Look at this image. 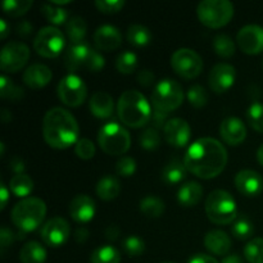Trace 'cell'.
Instances as JSON below:
<instances>
[{"mask_svg": "<svg viewBox=\"0 0 263 263\" xmlns=\"http://www.w3.org/2000/svg\"><path fill=\"white\" fill-rule=\"evenodd\" d=\"M184 163L187 172L199 179H213L225 170L228 164V152L216 139H198L186 151Z\"/></svg>", "mask_w": 263, "mask_h": 263, "instance_id": "cell-1", "label": "cell"}, {"mask_svg": "<svg viewBox=\"0 0 263 263\" xmlns=\"http://www.w3.org/2000/svg\"><path fill=\"white\" fill-rule=\"evenodd\" d=\"M43 134L48 145L55 149H67L80 140V128L76 118L61 107L51 108L45 113Z\"/></svg>", "mask_w": 263, "mask_h": 263, "instance_id": "cell-2", "label": "cell"}, {"mask_svg": "<svg viewBox=\"0 0 263 263\" xmlns=\"http://www.w3.org/2000/svg\"><path fill=\"white\" fill-rule=\"evenodd\" d=\"M152 112L146 98L138 90H127L118 99V118L127 127L140 128L145 126L151 122Z\"/></svg>", "mask_w": 263, "mask_h": 263, "instance_id": "cell-3", "label": "cell"}, {"mask_svg": "<svg viewBox=\"0 0 263 263\" xmlns=\"http://www.w3.org/2000/svg\"><path fill=\"white\" fill-rule=\"evenodd\" d=\"M46 216V204L43 199L28 197L18 202L12 210V222L23 233L36 230Z\"/></svg>", "mask_w": 263, "mask_h": 263, "instance_id": "cell-4", "label": "cell"}, {"mask_svg": "<svg viewBox=\"0 0 263 263\" xmlns=\"http://www.w3.org/2000/svg\"><path fill=\"white\" fill-rule=\"evenodd\" d=\"M205 213L216 225H229L238 218V205L233 195L226 190H213L205 199Z\"/></svg>", "mask_w": 263, "mask_h": 263, "instance_id": "cell-5", "label": "cell"}, {"mask_svg": "<svg viewBox=\"0 0 263 263\" xmlns=\"http://www.w3.org/2000/svg\"><path fill=\"white\" fill-rule=\"evenodd\" d=\"M98 143L108 156H122L130 149V133L117 122H108L100 127Z\"/></svg>", "mask_w": 263, "mask_h": 263, "instance_id": "cell-6", "label": "cell"}, {"mask_svg": "<svg viewBox=\"0 0 263 263\" xmlns=\"http://www.w3.org/2000/svg\"><path fill=\"white\" fill-rule=\"evenodd\" d=\"M200 22L210 28H221L234 17V5L229 0H203L197 8Z\"/></svg>", "mask_w": 263, "mask_h": 263, "instance_id": "cell-7", "label": "cell"}, {"mask_svg": "<svg viewBox=\"0 0 263 263\" xmlns=\"http://www.w3.org/2000/svg\"><path fill=\"white\" fill-rule=\"evenodd\" d=\"M184 102V90L179 82L174 80H162L154 86L152 94L153 109L168 113L177 109Z\"/></svg>", "mask_w": 263, "mask_h": 263, "instance_id": "cell-8", "label": "cell"}, {"mask_svg": "<svg viewBox=\"0 0 263 263\" xmlns=\"http://www.w3.org/2000/svg\"><path fill=\"white\" fill-rule=\"evenodd\" d=\"M66 39L63 32L54 26L41 28L33 39V49L44 58H55L63 51Z\"/></svg>", "mask_w": 263, "mask_h": 263, "instance_id": "cell-9", "label": "cell"}, {"mask_svg": "<svg viewBox=\"0 0 263 263\" xmlns=\"http://www.w3.org/2000/svg\"><path fill=\"white\" fill-rule=\"evenodd\" d=\"M57 92H58V98L64 105L76 108L84 104V102L86 100L87 87L81 77L69 73L59 81Z\"/></svg>", "mask_w": 263, "mask_h": 263, "instance_id": "cell-10", "label": "cell"}, {"mask_svg": "<svg viewBox=\"0 0 263 263\" xmlns=\"http://www.w3.org/2000/svg\"><path fill=\"white\" fill-rule=\"evenodd\" d=\"M174 71L182 79L192 80L200 74L203 69V59L197 51L187 48L177 49L171 57Z\"/></svg>", "mask_w": 263, "mask_h": 263, "instance_id": "cell-11", "label": "cell"}, {"mask_svg": "<svg viewBox=\"0 0 263 263\" xmlns=\"http://www.w3.org/2000/svg\"><path fill=\"white\" fill-rule=\"evenodd\" d=\"M30 59V48L21 41L5 44L0 54V68L7 73H15L26 66Z\"/></svg>", "mask_w": 263, "mask_h": 263, "instance_id": "cell-12", "label": "cell"}, {"mask_svg": "<svg viewBox=\"0 0 263 263\" xmlns=\"http://www.w3.org/2000/svg\"><path fill=\"white\" fill-rule=\"evenodd\" d=\"M40 235L46 246L51 248H59L69 239L71 226L66 218L53 217L44 223Z\"/></svg>", "mask_w": 263, "mask_h": 263, "instance_id": "cell-13", "label": "cell"}, {"mask_svg": "<svg viewBox=\"0 0 263 263\" xmlns=\"http://www.w3.org/2000/svg\"><path fill=\"white\" fill-rule=\"evenodd\" d=\"M236 43L243 53L256 55L263 51V27L258 25H247L240 28Z\"/></svg>", "mask_w": 263, "mask_h": 263, "instance_id": "cell-14", "label": "cell"}, {"mask_svg": "<svg viewBox=\"0 0 263 263\" xmlns=\"http://www.w3.org/2000/svg\"><path fill=\"white\" fill-rule=\"evenodd\" d=\"M236 69L229 63H218L213 66L208 76V84L216 94H223L234 85Z\"/></svg>", "mask_w": 263, "mask_h": 263, "instance_id": "cell-15", "label": "cell"}, {"mask_svg": "<svg viewBox=\"0 0 263 263\" xmlns=\"http://www.w3.org/2000/svg\"><path fill=\"white\" fill-rule=\"evenodd\" d=\"M163 130L166 141L175 148H182L186 145L192 136L189 123L182 118H171Z\"/></svg>", "mask_w": 263, "mask_h": 263, "instance_id": "cell-16", "label": "cell"}, {"mask_svg": "<svg viewBox=\"0 0 263 263\" xmlns=\"http://www.w3.org/2000/svg\"><path fill=\"white\" fill-rule=\"evenodd\" d=\"M235 186L246 197H257L263 190V177L253 170H241L236 174Z\"/></svg>", "mask_w": 263, "mask_h": 263, "instance_id": "cell-17", "label": "cell"}, {"mask_svg": "<svg viewBox=\"0 0 263 263\" xmlns=\"http://www.w3.org/2000/svg\"><path fill=\"white\" fill-rule=\"evenodd\" d=\"M91 53L92 48H90L89 44H71L64 55V64L67 69L69 72H76L81 68L87 69Z\"/></svg>", "mask_w": 263, "mask_h": 263, "instance_id": "cell-18", "label": "cell"}, {"mask_svg": "<svg viewBox=\"0 0 263 263\" xmlns=\"http://www.w3.org/2000/svg\"><path fill=\"white\" fill-rule=\"evenodd\" d=\"M220 135L229 145H240L247 138L246 123L238 117H228L221 122Z\"/></svg>", "mask_w": 263, "mask_h": 263, "instance_id": "cell-19", "label": "cell"}, {"mask_svg": "<svg viewBox=\"0 0 263 263\" xmlns=\"http://www.w3.org/2000/svg\"><path fill=\"white\" fill-rule=\"evenodd\" d=\"M94 44L99 50L112 51L122 44V33L112 25H103L94 33Z\"/></svg>", "mask_w": 263, "mask_h": 263, "instance_id": "cell-20", "label": "cell"}, {"mask_svg": "<svg viewBox=\"0 0 263 263\" xmlns=\"http://www.w3.org/2000/svg\"><path fill=\"white\" fill-rule=\"evenodd\" d=\"M69 216L79 223H86L95 215V202L86 194H79L69 203Z\"/></svg>", "mask_w": 263, "mask_h": 263, "instance_id": "cell-21", "label": "cell"}, {"mask_svg": "<svg viewBox=\"0 0 263 263\" xmlns=\"http://www.w3.org/2000/svg\"><path fill=\"white\" fill-rule=\"evenodd\" d=\"M53 79L50 68L43 63H33L23 72V82L30 89L37 90L45 87Z\"/></svg>", "mask_w": 263, "mask_h": 263, "instance_id": "cell-22", "label": "cell"}, {"mask_svg": "<svg viewBox=\"0 0 263 263\" xmlns=\"http://www.w3.org/2000/svg\"><path fill=\"white\" fill-rule=\"evenodd\" d=\"M204 246L211 253L216 256H228L230 252L231 239L225 231L222 230H211L204 236Z\"/></svg>", "mask_w": 263, "mask_h": 263, "instance_id": "cell-23", "label": "cell"}, {"mask_svg": "<svg viewBox=\"0 0 263 263\" xmlns=\"http://www.w3.org/2000/svg\"><path fill=\"white\" fill-rule=\"evenodd\" d=\"M90 112L98 118H109L115 110V100L112 95L105 91H98L90 98Z\"/></svg>", "mask_w": 263, "mask_h": 263, "instance_id": "cell-24", "label": "cell"}, {"mask_svg": "<svg viewBox=\"0 0 263 263\" xmlns=\"http://www.w3.org/2000/svg\"><path fill=\"white\" fill-rule=\"evenodd\" d=\"M203 197V187L199 182L189 181L180 187L177 200L182 207H193L198 204Z\"/></svg>", "mask_w": 263, "mask_h": 263, "instance_id": "cell-25", "label": "cell"}, {"mask_svg": "<svg viewBox=\"0 0 263 263\" xmlns=\"http://www.w3.org/2000/svg\"><path fill=\"white\" fill-rule=\"evenodd\" d=\"M186 167H185L184 162H181L180 159L174 158L168 162V163L164 166L163 171H162V181L164 184L170 185H177L181 181H184V179L186 177Z\"/></svg>", "mask_w": 263, "mask_h": 263, "instance_id": "cell-26", "label": "cell"}, {"mask_svg": "<svg viewBox=\"0 0 263 263\" xmlns=\"http://www.w3.org/2000/svg\"><path fill=\"white\" fill-rule=\"evenodd\" d=\"M121 193V182L117 177L112 175H105L98 181L97 194L102 200L109 202L116 199Z\"/></svg>", "mask_w": 263, "mask_h": 263, "instance_id": "cell-27", "label": "cell"}, {"mask_svg": "<svg viewBox=\"0 0 263 263\" xmlns=\"http://www.w3.org/2000/svg\"><path fill=\"white\" fill-rule=\"evenodd\" d=\"M20 261L22 263H45V248L37 241H28L21 248Z\"/></svg>", "mask_w": 263, "mask_h": 263, "instance_id": "cell-28", "label": "cell"}, {"mask_svg": "<svg viewBox=\"0 0 263 263\" xmlns=\"http://www.w3.org/2000/svg\"><path fill=\"white\" fill-rule=\"evenodd\" d=\"M66 32L71 44L84 43L87 32V25L84 18L72 17L66 23Z\"/></svg>", "mask_w": 263, "mask_h": 263, "instance_id": "cell-29", "label": "cell"}, {"mask_svg": "<svg viewBox=\"0 0 263 263\" xmlns=\"http://www.w3.org/2000/svg\"><path fill=\"white\" fill-rule=\"evenodd\" d=\"M166 204L156 195H146L140 200V211L149 218H158L163 215Z\"/></svg>", "mask_w": 263, "mask_h": 263, "instance_id": "cell-30", "label": "cell"}, {"mask_svg": "<svg viewBox=\"0 0 263 263\" xmlns=\"http://www.w3.org/2000/svg\"><path fill=\"white\" fill-rule=\"evenodd\" d=\"M9 187L15 197L28 198L27 195H30L33 190V181L32 179L26 174L14 175V176L10 179Z\"/></svg>", "mask_w": 263, "mask_h": 263, "instance_id": "cell-31", "label": "cell"}, {"mask_svg": "<svg viewBox=\"0 0 263 263\" xmlns=\"http://www.w3.org/2000/svg\"><path fill=\"white\" fill-rule=\"evenodd\" d=\"M126 36H127L128 43L133 44L134 46H139V48L146 46L152 40V32L148 27L143 25H131Z\"/></svg>", "mask_w": 263, "mask_h": 263, "instance_id": "cell-32", "label": "cell"}, {"mask_svg": "<svg viewBox=\"0 0 263 263\" xmlns=\"http://www.w3.org/2000/svg\"><path fill=\"white\" fill-rule=\"evenodd\" d=\"M121 254L115 247L102 246L98 247L90 257V263H120Z\"/></svg>", "mask_w": 263, "mask_h": 263, "instance_id": "cell-33", "label": "cell"}, {"mask_svg": "<svg viewBox=\"0 0 263 263\" xmlns=\"http://www.w3.org/2000/svg\"><path fill=\"white\" fill-rule=\"evenodd\" d=\"M0 97L3 99L18 102V100H21L25 97V91H23L22 87L15 85L13 80H10L9 77L3 74L0 77Z\"/></svg>", "mask_w": 263, "mask_h": 263, "instance_id": "cell-34", "label": "cell"}, {"mask_svg": "<svg viewBox=\"0 0 263 263\" xmlns=\"http://www.w3.org/2000/svg\"><path fill=\"white\" fill-rule=\"evenodd\" d=\"M213 50L221 58H231L235 54V41L226 33H220L213 39Z\"/></svg>", "mask_w": 263, "mask_h": 263, "instance_id": "cell-35", "label": "cell"}, {"mask_svg": "<svg viewBox=\"0 0 263 263\" xmlns=\"http://www.w3.org/2000/svg\"><path fill=\"white\" fill-rule=\"evenodd\" d=\"M32 0H5L3 2V12L13 18L21 17L26 14L32 7Z\"/></svg>", "mask_w": 263, "mask_h": 263, "instance_id": "cell-36", "label": "cell"}, {"mask_svg": "<svg viewBox=\"0 0 263 263\" xmlns=\"http://www.w3.org/2000/svg\"><path fill=\"white\" fill-rule=\"evenodd\" d=\"M231 231H233V235L236 239H239V240H247V239L252 238L254 234L253 222L247 216H240V217H238L234 221Z\"/></svg>", "mask_w": 263, "mask_h": 263, "instance_id": "cell-37", "label": "cell"}, {"mask_svg": "<svg viewBox=\"0 0 263 263\" xmlns=\"http://www.w3.org/2000/svg\"><path fill=\"white\" fill-rule=\"evenodd\" d=\"M136 67H138V57L130 50L122 51L116 59V68L123 74L133 73L135 72Z\"/></svg>", "mask_w": 263, "mask_h": 263, "instance_id": "cell-38", "label": "cell"}, {"mask_svg": "<svg viewBox=\"0 0 263 263\" xmlns=\"http://www.w3.org/2000/svg\"><path fill=\"white\" fill-rule=\"evenodd\" d=\"M244 257L249 263H263V238H254L247 243Z\"/></svg>", "mask_w": 263, "mask_h": 263, "instance_id": "cell-39", "label": "cell"}, {"mask_svg": "<svg viewBox=\"0 0 263 263\" xmlns=\"http://www.w3.org/2000/svg\"><path fill=\"white\" fill-rule=\"evenodd\" d=\"M40 12L43 13L44 17L51 23V25H62L67 21L68 18V13H67L66 9L58 7H53L49 3H45V4L41 5Z\"/></svg>", "mask_w": 263, "mask_h": 263, "instance_id": "cell-40", "label": "cell"}, {"mask_svg": "<svg viewBox=\"0 0 263 263\" xmlns=\"http://www.w3.org/2000/svg\"><path fill=\"white\" fill-rule=\"evenodd\" d=\"M247 120L251 127L257 133L263 134V104L262 103H253L247 110Z\"/></svg>", "mask_w": 263, "mask_h": 263, "instance_id": "cell-41", "label": "cell"}, {"mask_svg": "<svg viewBox=\"0 0 263 263\" xmlns=\"http://www.w3.org/2000/svg\"><path fill=\"white\" fill-rule=\"evenodd\" d=\"M122 248L130 257H139L145 252V241L138 235H130L123 239Z\"/></svg>", "mask_w": 263, "mask_h": 263, "instance_id": "cell-42", "label": "cell"}, {"mask_svg": "<svg viewBox=\"0 0 263 263\" xmlns=\"http://www.w3.org/2000/svg\"><path fill=\"white\" fill-rule=\"evenodd\" d=\"M139 143L141 148L145 151H156L161 145V136H159L158 130L153 127L144 130L139 136Z\"/></svg>", "mask_w": 263, "mask_h": 263, "instance_id": "cell-43", "label": "cell"}, {"mask_svg": "<svg viewBox=\"0 0 263 263\" xmlns=\"http://www.w3.org/2000/svg\"><path fill=\"white\" fill-rule=\"evenodd\" d=\"M187 100L194 108H203L208 103V92L202 85L195 84L187 90Z\"/></svg>", "mask_w": 263, "mask_h": 263, "instance_id": "cell-44", "label": "cell"}, {"mask_svg": "<svg viewBox=\"0 0 263 263\" xmlns=\"http://www.w3.org/2000/svg\"><path fill=\"white\" fill-rule=\"evenodd\" d=\"M74 153L77 154L79 158L89 161V159H91L94 157L95 145L89 139H80L76 143V145H74Z\"/></svg>", "mask_w": 263, "mask_h": 263, "instance_id": "cell-45", "label": "cell"}, {"mask_svg": "<svg viewBox=\"0 0 263 263\" xmlns=\"http://www.w3.org/2000/svg\"><path fill=\"white\" fill-rule=\"evenodd\" d=\"M116 172H117V175L123 177L133 176L136 172V161L133 157H122L116 163Z\"/></svg>", "mask_w": 263, "mask_h": 263, "instance_id": "cell-46", "label": "cell"}, {"mask_svg": "<svg viewBox=\"0 0 263 263\" xmlns=\"http://www.w3.org/2000/svg\"><path fill=\"white\" fill-rule=\"evenodd\" d=\"M95 5L102 13L113 14V13H118L125 7V0H97Z\"/></svg>", "mask_w": 263, "mask_h": 263, "instance_id": "cell-47", "label": "cell"}, {"mask_svg": "<svg viewBox=\"0 0 263 263\" xmlns=\"http://www.w3.org/2000/svg\"><path fill=\"white\" fill-rule=\"evenodd\" d=\"M25 236H17L13 233L10 229H8L7 226H3L2 230H0V247H2V251L7 249L10 244L14 243L17 239H23Z\"/></svg>", "mask_w": 263, "mask_h": 263, "instance_id": "cell-48", "label": "cell"}, {"mask_svg": "<svg viewBox=\"0 0 263 263\" xmlns=\"http://www.w3.org/2000/svg\"><path fill=\"white\" fill-rule=\"evenodd\" d=\"M105 66V59L99 51H97L95 49H92L91 57H90L89 64H87V71L90 72H99L104 68Z\"/></svg>", "mask_w": 263, "mask_h": 263, "instance_id": "cell-49", "label": "cell"}, {"mask_svg": "<svg viewBox=\"0 0 263 263\" xmlns=\"http://www.w3.org/2000/svg\"><path fill=\"white\" fill-rule=\"evenodd\" d=\"M168 113H164L161 112V110H157L153 109L152 112V118H151V122L153 125V128L156 130H159V128H164V126L167 125L168 122Z\"/></svg>", "mask_w": 263, "mask_h": 263, "instance_id": "cell-50", "label": "cell"}, {"mask_svg": "<svg viewBox=\"0 0 263 263\" xmlns=\"http://www.w3.org/2000/svg\"><path fill=\"white\" fill-rule=\"evenodd\" d=\"M156 81V74L151 69H141L138 73V82L144 87H148L154 84Z\"/></svg>", "mask_w": 263, "mask_h": 263, "instance_id": "cell-51", "label": "cell"}, {"mask_svg": "<svg viewBox=\"0 0 263 263\" xmlns=\"http://www.w3.org/2000/svg\"><path fill=\"white\" fill-rule=\"evenodd\" d=\"M32 32H33V26L32 23L28 22V21L23 20L17 25V35L21 36V37H28Z\"/></svg>", "mask_w": 263, "mask_h": 263, "instance_id": "cell-52", "label": "cell"}, {"mask_svg": "<svg viewBox=\"0 0 263 263\" xmlns=\"http://www.w3.org/2000/svg\"><path fill=\"white\" fill-rule=\"evenodd\" d=\"M9 168L12 170L15 175L25 174V163H23V159L20 158L18 156L12 157L9 161Z\"/></svg>", "mask_w": 263, "mask_h": 263, "instance_id": "cell-53", "label": "cell"}, {"mask_svg": "<svg viewBox=\"0 0 263 263\" xmlns=\"http://www.w3.org/2000/svg\"><path fill=\"white\" fill-rule=\"evenodd\" d=\"M187 263H218V261L215 258V257L208 256V254L199 253L193 256Z\"/></svg>", "mask_w": 263, "mask_h": 263, "instance_id": "cell-54", "label": "cell"}, {"mask_svg": "<svg viewBox=\"0 0 263 263\" xmlns=\"http://www.w3.org/2000/svg\"><path fill=\"white\" fill-rule=\"evenodd\" d=\"M120 228L117 225H109L107 229L104 230V235L108 240L115 241L117 240V238L120 236Z\"/></svg>", "mask_w": 263, "mask_h": 263, "instance_id": "cell-55", "label": "cell"}, {"mask_svg": "<svg viewBox=\"0 0 263 263\" xmlns=\"http://www.w3.org/2000/svg\"><path fill=\"white\" fill-rule=\"evenodd\" d=\"M87 239H89V230H87L86 228L81 226V228H79L74 231V240H76L77 243H85Z\"/></svg>", "mask_w": 263, "mask_h": 263, "instance_id": "cell-56", "label": "cell"}, {"mask_svg": "<svg viewBox=\"0 0 263 263\" xmlns=\"http://www.w3.org/2000/svg\"><path fill=\"white\" fill-rule=\"evenodd\" d=\"M8 199H9V192H8L4 182H2V184H0V200H2V202H0V210L2 211L7 207Z\"/></svg>", "mask_w": 263, "mask_h": 263, "instance_id": "cell-57", "label": "cell"}, {"mask_svg": "<svg viewBox=\"0 0 263 263\" xmlns=\"http://www.w3.org/2000/svg\"><path fill=\"white\" fill-rule=\"evenodd\" d=\"M221 263H244V261L239 254H228L226 257H223Z\"/></svg>", "mask_w": 263, "mask_h": 263, "instance_id": "cell-58", "label": "cell"}, {"mask_svg": "<svg viewBox=\"0 0 263 263\" xmlns=\"http://www.w3.org/2000/svg\"><path fill=\"white\" fill-rule=\"evenodd\" d=\"M9 32H10V27L8 26V23L5 22V20H0V37L4 40Z\"/></svg>", "mask_w": 263, "mask_h": 263, "instance_id": "cell-59", "label": "cell"}, {"mask_svg": "<svg viewBox=\"0 0 263 263\" xmlns=\"http://www.w3.org/2000/svg\"><path fill=\"white\" fill-rule=\"evenodd\" d=\"M2 120H3V122H4V123H8L10 120H12V116H10V113L8 112L7 109H4L2 112Z\"/></svg>", "mask_w": 263, "mask_h": 263, "instance_id": "cell-60", "label": "cell"}, {"mask_svg": "<svg viewBox=\"0 0 263 263\" xmlns=\"http://www.w3.org/2000/svg\"><path fill=\"white\" fill-rule=\"evenodd\" d=\"M257 161L259 162V164H261V166H263V144L259 146L258 151H257Z\"/></svg>", "mask_w": 263, "mask_h": 263, "instance_id": "cell-61", "label": "cell"}, {"mask_svg": "<svg viewBox=\"0 0 263 263\" xmlns=\"http://www.w3.org/2000/svg\"><path fill=\"white\" fill-rule=\"evenodd\" d=\"M69 0H51V4H57V5H64V4H69Z\"/></svg>", "mask_w": 263, "mask_h": 263, "instance_id": "cell-62", "label": "cell"}, {"mask_svg": "<svg viewBox=\"0 0 263 263\" xmlns=\"http://www.w3.org/2000/svg\"><path fill=\"white\" fill-rule=\"evenodd\" d=\"M162 263H175V262H162Z\"/></svg>", "mask_w": 263, "mask_h": 263, "instance_id": "cell-63", "label": "cell"}]
</instances>
